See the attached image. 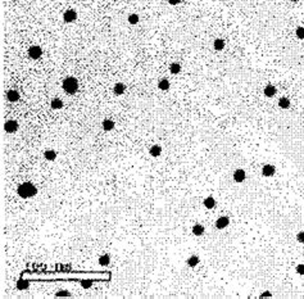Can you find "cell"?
I'll return each mask as SVG.
<instances>
[{"mask_svg": "<svg viewBox=\"0 0 304 299\" xmlns=\"http://www.w3.org/2000/svg\"><path fill=\"white\" fill-rule=\"evenodd\" d=\"M36 193H37L36 187L31 182H24L18 186V195L22 196V198H31V196L36 195Z\"/></svg>", "mask_w": 304, "mask_h": 299, "instance_id": "cell-1", "label": "cell"}, {"mask_svg": "<svg viewBox=\"0 0 304 299\" xmlns=\"http://www.w3.org/2000/svg\"><path fill=\"white\" fill-rule=\"evenodd\" d=\"M79 89V82L75 77H67L64 81H63V90L67 92V94H75Z\"/></svg>", "mask_w": 304, "mask_h": 299, "instance_id": "cell-2", "label": "cell"}, {"mask_svg": "<svg viewBox=\"0 0 304 299\" xmlns=\"http://www.w3.org/2000/svg\"><path fill=\"white\" fill-rule=\"evenodd\" d=\"M28 55L32 58V59H39L41 55H42V49L37 45H33L28 49Z\"/></svg>", "mask_w": 304, "mask_h": 299, "instance_id": "cell-3", "label": "cell"}, {"mask_svg": "<svg viewBox=\"0 0 304 299\" xmlns=\"http://www.w3.org/2000/svg\"><path fill=\"white\" fill-rule=\"evenodd\" d=\"M4 129H5V131H6V132L13 134V132H15L17 130H18V123H17V121H13V119H9V121H6V122H5Z\"/></svg>", "mask_w": 304, "mask_h": 299, "instance_id": "cell-4", "label": "cell"}, {"mask_svg": "<svg viewBox=\"0 0 304 299\" xmlns=\"http://www.w3.org/2000/svg\"><path fill=\"white\" fill-rule=\"evenodd\" d=\"M77 18V13L73 11V9H69V11H66L64 14H63V19L64 22L67 23H71V22H75Z\"/></svg>", "mask_w": 304, "mask_h": 299, "instance_id": "cell-5", "label": "cell"}, {"mask_svg": "<svg viewBox=\"0 0 304 299\" xmlns=\"http://www.w3.org/2000/svg\"><path fill=\"white\" fill-rule=\"evenodd\" d=\"M275 172H276V168H275V166H272V164H264L263 168H262V175L266 176V177H271V176H273Z\"/></svg>", "mask_w": 304, "mask_h": 299, "instance_id": "cell-6", "label": "cell"}, {"mask_svg": "<svg viewBox=\"0 0 304 299\" xmlns=\"http://www.w3.org/2000/svg\"><path fill=\"white\" fill-rule=\"evenodd\" d=\"M229 224H230L229 217L222 216V217H220L218 220L216 221V227H217V229H220V230H222V229H225V227H227Z\"/></svg>", "mask_w": 304, "mask_h": 299, "instance_id": "cell-7", "label": "cell"}, {"mask_svg": "<svg viewBox=\"0 0 304 299\" xmlns=\"http://www.w3.org/2000/svg\"><path fill=\"white\" fill-rule=\"evenodd\" d=\"M245 171L244 169H236L235 172H233V180H235L236 182H242L245 180Z\"/></svg>", "mask_w": 304, "mask_h": 299, "instance_id": "cell-8", "label": "cell"}, {"mask_svg": "<svg viewBox=\"0 0 304 299\" xmlns=\"http://www.w3.org/2000/svg\"><path fill=\"white\" fill-rule=\"evenodd\" d=\"M264 95L266 96H268V98H272V96H275L276 95V92H277V90H276V88L273 86V85H267V86L264 88Z\"/></svg>", "mask_w": 304, "mask_h": 299, "instance_id": "cell-9", "label": "cell"}, {"mask_svg": "<svg viewBox=\"0 0 304 299\" xmlns=\"http://www.w3.org/2000/svg\"><path fill=\"white\" fill-rule=\"evenodd\" d=\"M6 98H8L9 101H17L19 99V94H18V91H15V90H9L6 92Z\"/></svg>", "mask_w": 304, "mask_h": 299, "instance_id": "cell-10", "label": "cell"}, {"mask_svg": "<svg viewBox=\"0 0 304 299\" xmlns=\"http://www.w3.org/2000/svg\"><path fill=\"white\" fill-rule=\"evenodd\" d=\"M125 90H126V86L122 82H117L114 85V94H116V95H122V94L125 92Z\"/></svg>", "mask_w": 304, "mask_h": 299, "instance_id": "cell-11", "label": "cell"}, {"mask_svg": "<svg viewBox=\"0 0 304 299\" xmlns=\"http://www.w3.org/2000/svg\"><path fill=\"white\" fill-rule=\"evenodd\" d=\"M193 234L196 236H200L204 234V226H202L200 224H196L193 226Z\"/></svg>", "mask_w": 304, "mask_h": 299, "instance_id": "cell-12", "label": "cell"}, {"mask_svg": "<svg viewBox=\"0 0 304 299\" xmlns=\"http://www.w3.org/2000/svg\"><path fill=\"white\" fill-rule=\"evenodd\" d=\"M204 206H205V208H208V209L214 208V207H216V200H214V198H212V196H208V198H205V199H204Z\"/></svg>", "mask_w": 304, "mask_h": 299, "instance_id": "cell-13", "label": "cell"}, {"mask_svg": "<svg viewBox=\"0 0 304 299\" xmlns=\"http://www.w3.org/2000/svg\"><path fill=\"white\" fill-rule=\"evenodd\" d=\"M103 129L105 131H110L114 129V122L112 121V119H104L103 121Z\"/></svg>", "mask_w": 304, "mask_h": 299, "instance_id": "cell-14", "label": "cell"}, {"mask_svg": "<svg viewBox=\"0 0 304 299\" xmlns=\"http://www.w3.org/2000/svg\"><path fill=\"white\" fill-rule=\"evenodd\" d=\"M149 152H150V154L153 157H158V156H161V153H162V148L159 147V145H153Z\"/></svg>", "mask_w": 304, "mask_h": 299, "instance_id": "cell-15", "label": "cell"}, {"mask_svg": "<svg viewBox=\"0 0 304 299\" xmlns=\"http://www.w3.org/2000/svg\"><path fill=\"white\" fill-rule=\"evenodd\" d=\"M213 48H214L216 50H222V49L225 48V41H223L222 39H217V40H214V42H213Z\"/></svg>", "mask_w": 304, "mask_h": 299, "instance_id": "cell-16", "label": "cell"}, {"mask_svg": "<svg viewBox=\"0 0 304 299\" xmlns=\"http://www.w3.org/2000/svg\"><path fill=\"white\" fill-rule=\"evenodd\" d=\"M158 88L161 90H168L169 89V82L167 79H163V80H159L158 82Z\"/></svg>", "mask_w": 304, "mask_h": 299, "instance_id": "cell-17", "label": "cell"}, {"mask_svg": "<svg viewBox=\"0 0 304 299\" xmlns=\"http://www.w3.org/2000/svg\"><path fill=\"white\" fill-rule=\"evenodd\" d=\"M279 105H280V108H282V109H288V108L290 107V100H289L288 98H281V99L279 100Z\"/></svg>", "mask_w": 304, "mask_h": 299, "instance_id": "cell-18", "label": "cell"}, {"mask_svg": "<svg viewBox=\"0 0 304 299\" xmlns=\"http://www.w3.org/2000/svg\"><path fill=\"white\" fill-rule=\"evenodd\" d=\"M169 71H171V73H173V75H177V73L181 72V66H180L178 63H172V64L169 66Z\"/></svg>", "mask_w": 304, "mask_h": 299, "instance_id": "cell-19", "label": "cell"}, {"mask_svg": "<svg viewBox=\"0 0 304 299\" xmlns=\"http://www.w3.org/2000/svg\"><path fill=\"white\" fill-rule=\"evenodd\" d=\"M51 108H53V109H60V108H62L63 107V101L62 100H60V99H53V100H51Z\"/></svg>", "mask_w": 304, "mask_h": 299, "instance_id": "cell-20", "label": "cell"}, {"mask_svg": "<svg viewBox=\"0 0 304 299\" xmlns=\"http://www.w3.org/2000/svg\"><path fill=\"white\" fill-rule=\"evenodd\" d=\"M198 263H199V257H198V255H191V257L187 259V264L190 267H195Z\"/></svg>", "mask_w": 304, "mask_h": 299, "instance_id": "cell-21", "label": "cell"}, {"mask_svg": "<svg viewBox=\"0 0 304 299\" xmlns=\"http://www.w3.org/2000/svg\"><path fill=\"white\" fill-rule=\"evenodd\" d=\"M109 262H110V257L108 254H104L101 257H99V263L101 266H107V264H109Z\"/></svg>", "mask_w": 304, "mask_h": 299, "instance_id": "cell-22", "label": "cell"}, {"mask_svg": "<svg viewBox=\"0 0 304 299\" xmlns=\"http://www.w3.org/2000/svg\"><path fill=\"white\" fill-rule=\"evenodd\" d=\"M45 158L48 160H54L57 158V153L54 150H46L45 152Z\"/></svg>", "mask_w": 304, "mask_h": 299, "instance_id": "cell-23", "label": "cell"}, {"mask_svg": "<svg viewBox=\"0 0 304 299\" xmlns=\"http://www.w3.org/2000/svg\"><path fill=\"white\" fill-rule=\"evenodd\" d=\"M28 281H24V280H21V281H18V283H17V288H18V289H27L28 288Z\"/></svg>", "mask_w": 304, "mask_h": 299, "instance_id": "cell-24", "label": "cell"}, {"mask_svg": "<svg viewBox=\"0 0 304 299\" xmlns=\"http://www.w3.org/2000/svg\"><path fill=\"white\" fill-rule=\"evenodd\" d=\"M128 22L131 24H136L139 22V15L137 14H130L128 15Z\"/></svg>", "mask_w": 304, "mask_h": 299, "instance_id": "cell-25", "label": "cell"}, {"mask_svg": "<svg viewBox=\"0 0 304 299\" xmlns=\"http://www.w3.org/2000/svg\"><path fill=\"white\" fill-rule=\"evenodd\" d=\"M91 285H92V281H91V280H82V281H81V286L85 288V289L91 288Z\"/></svg>", "mask_w": 304, "mask_h": 299, "instance_id": "cell-26", "label": "cell"}, {"mask_svg": "<svg viewBox=\"0 0 304 299\" xmlns=\"http://www.w3.org/2000/svg\"><path fill=\"white\" fill-rule=\"evenodd\" d=\"M295 33H297V36L299 39H304V27H298L297 31H295Z\"/></svg>", "mask_w": 304, "mask_h": 299, "instance_id": "cell-27", "label": "cell"}, {"mask_svg": "<svg viewBox=\"0 0 304 299\" xmlns=\"http://www.w3.org/2000/svg\"><path fill=\"white\" fill-rule=\"evenodd\" d=\"M297 272L299 273V275H303L304 276V263H300L297 266Z\"/></svg>", "mask_w": 304, "mask_h": 299, "instance_id": "cell-28", "label": "cell"}, {"mask_svg": "<svg viewBox=\"0 0 304 299\" xmlns=\"http://www.w3.org/2000/svg\"><path fill=\"white\" fill-rule=\"evenodd\" d=\"M297 240H298L299 243H304V231L298 233V235H297Z\"/></svg>", "mask_w": 304, "mask_h": 299, "instance_id": "cell-29", "label": "cell"}, {"mask_svg": "<svg viewBox=\"0 0 304 299\" xmlns=\"http://www.w3.org/2000/svg\"><path fill=\"white\" fill-rule=\"evenodd\" d=\"M55 295H57V297H69V295H71V293H69V292H66V290H63V292H58Z\"/></svg>", "mask_w": 304, "mask_h": 299, "instance_id": "cell-30", "label": "cell"}, {"mask_svg": "<svg viewBox=\"0 0 304 299\" xmlns=\"http://www.w3.org/2000/svg\"><path fill=\"white\" fill-rule=\"evenodd\" d=\"M168 3H169L171 5H177V4L181 3V0H168Z\"/></svg>", "mask_w": 304, "mask_h": 299, "instance_id": "cell-31", "label": "cell"}, {"mask_svg": "<svg viewBox=\"0 0 304 299\" xmlns=\"http://www.w3.org/2000/svg\"><path fill=\"white\" fill-rule=\"evenodd\" d=\"M263 297H272V293H270V292H264V293L260 294V298H263Z\"/></svg>", "mask_w": 304, "mask_h": 299, "instance_id": "cell-32", "label": "cell"}, {"mask_svg": "<svg viewBox=\"0 0 304 299\" xmlns=\"http://www.w3.org/2000/svg\"><path fill=\"white\" fill-rule=\"evenodd\" d=\"M290 2H293V3H297V2H299V0H290Z\"/></svg>", "mask_w": 304, "mask_h": 299, "instance_id": "cell-33", "label": "cell"}]
</instances>
